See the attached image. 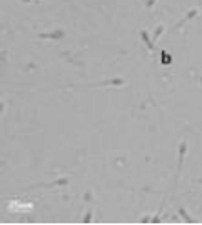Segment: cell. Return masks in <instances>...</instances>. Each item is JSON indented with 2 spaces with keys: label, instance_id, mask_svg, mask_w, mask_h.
Returning <instances> with one entry per match:
<instances>
[{
  "label": "cell",
  "instance_id": "1",
  "mask_svg": "<svg viewBox=\"0 0 202 225\" xmlns=\"http://www.w3.org/2000/svg\"><path fill=\"white\" fill-rule=\"evenodd\" d=\"M185 150H187V144H185V142H182V144H181V149H179V170H181V167H182V162H184Z\"/></svg>",
  "mask_w": 202,
  "mask_h": 225
},
{
  "label": "cell",
  "instance_id": "2",
  "mask_svg": "<svg viewBox=\"0 0 202 225\" xmlns=\"http://www.w3.org/2000/svg\"><path fill=\"white\" fill-rule=\"evenodd\" d=\"M195 13H197V10H195V9H194V10H190V12L187 13V17H185V18H182V20L179 22V23H177V27H181L182 23H184V22H187V20H189V18H192L194 15H195Z\"/></svg>",
  "mask_w": 202,
  "mask_h": 225
},
{
  "label": "cell",
  "instance_id": "3",
  "mask_svg": "<svg viewBox=\"0 0 202 225\" xmlns=\"http://www.w3.org/2000/svg\"><path fill=\"white\" fill-rule=\"evenodd\" d=\"M162 32H164V27L160 25V27H159V29H157V30H156V32H154V37H152V40H154V42H157V38H159V37H160V34H162Z\"/></svg>",
  "mask_w": 202,
  "mask_h": 225
},
{
  "label": "cell",
  "instance_id": "4",
  "mask_svg": "<svg viewBox=\"0 0 202 225\" xmlns=\"http://www.w3.org/2000/svg\"><path fill=\"white\" fill-rule=\"evenodd\" d=\"M140 35H142L144 42L147 43V47H149V48H154V43H150V42H149V38H147V34H145V32H142V34H140Z\"/></svg>",
  "mask_w": 202,
  "mask_h": 225
}]
</instances>
